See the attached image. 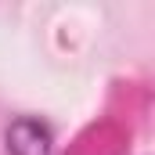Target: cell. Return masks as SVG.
Listing matches in <instances>:
<instances>
[{"instance_id": "obj_1", "label": "cell", "mask_w": 155, "mask_h": 155, "mask_svg": "<svg viewBox=\"0 0 155 155\" xmlns=\"http://www.w3.org/2000/svg\"><path fill=\"white\" fill-rule=\"evenodd\" d=\"M7 155H54V130L40 116H18L4 130Z\"/></svg>"}]
</instances>
